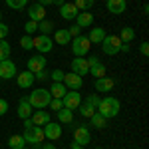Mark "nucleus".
Wrapping results in <instances>:
<instances>
[{"mask_svg":"<svg viewBox=\"0 0 149 149\" xmlns=\"http://www.w3.org/2000/svg\"><path fill=\"white\" fill-rule=\"evenodd\" d=\"M10 44L6 40H0V60H8L10 58Z\"/></svg>","mask_w":149,"mask_h":149,"instance_id":"nucleus-30","label":"nucleus"},{"mask_svg":"<svg viewBox=\"0 0 149 149\" xmlns=\"http://www.w3.org/2000/svg\"><path fill=\"white\" fill-rule=\"evenodd\" d=\"M62 103H64V107L66 109H78L80 107V103H81V95H80V92L78 90H68L66 92V95L62 97Z\"/></svg>","mask_w":149,"mask_h":149,"instance_id":"nucleus-6","label":"nucleus"},{"mask_svg":"<svg viewBox=\"0 0 149 149\" xmlns=\"http://www.w3.org/2000/svg\"><path fill=\"white\" fill-rule=\"evenodd\" d=\"M44 137L52 139V141L62 137V127H60V123H52V121L46 123V125H44Z\"/></svg>","mask_w":149,"mask_h":149,"instance_id":"nucleus-14","label":"nucleus"},{"mask_svg":"<svg viewBox=\"0 0 149 149\" xmlns=\"http://www.w3.org/2000/svg\"><path fill=\"white\" fill-rule=\"evenodd\" d=\"M32 111H34V107L30 105V102H28L26 97H22L20 103H18V117H20V119H28V117L32 115Z\"/></svg>","mask_w":149,"mask_h":149,"instance_id":"nucleus-18","label":"nucleus"},{"mask_svg":"<svg viewBox=\"0 0 149 149\" xmlns=\"http://www.w3.org/2000/svg\"><path fill=\"white\" fill-rule=\"evenodd\" d=\"M58 113V119L62 121V123H74V111L72 109H66V107H62Z\"/></svg>","mask_w":149,"mask_h":149,"instance_id":"nucleus-24","label":"nucleus"},{"mask_svg":"<svg viewBox=\"0 0 149 149\" xmlns=\"http://www.w3.org/2000/svg\"><path fill=\"white\" fill-rule=\"evenodd\" d=\"M90 119H92V125L95 127V129H103V127L107 125V123H105L107 119H105V117H103L102 113H97V111H95V113H93L92 117H90Z\"/></svg>","mask_w":149,"mask_h":149,"instance_id":"nucleus-26","label":"nucleus"},{"mask_svg":"<svg viewBox=\"0 0 149 149\" xmlns=\"http://www.w3.org/2000/svg\"><path fill=\"white\" fill-rule=\"evenodd\" d=\"M24 30H26V34H32V32H36V30H38V22H34V20L26 22V26H24Z\"/></svg>","mask_w":149,"mask_h":149,"instance_id":"nucleus-38","label":"nucleus"},{"mask_svg":"<svg viewBox=\"0 0 149 149\" xmlns=\"http://www.w3.org/2000/svg\"><path fill=\"white\" fill-rule=\"evenodd\" d=\"M72 72L78 74V76H86V74L90 72V64H88V60H84V58H76V60H72Z\"/></svg>","mask_w":149,"mask_h":149,"instance_id":"nucleus-15","label":"nucleus"},{"mask_svg":"<svg viewBox=\"0 0 149 149\" xmlns=\"http://www.w3.org/2000/svg\"><path fill=\"white\" fill-rule=\"evenodd\" d=\"M133 38H135V32H133V28H121V36H119V40H121L123 44H129Z\"/></svg>","mask_w":149,"mask_h":149,"instance_id":"nucleus-29","label":"nucleus"},{"mask_svg":"<svg viewBox=\"0 0 149 149\" xmlns=\"http://www.w3.org/2000/svg\"><path fill=\"white\" fill-rule=\"evenodd\" d=\"M38 30H42V34L48 36L50 32H52V30H54V24L50 22V20H46V18H44L42 22H38Z\"/></svg>","mask_w":149,"mask_h":149,"instance_id":"nucleus-32","label":"nucleus"},{"mask_svg":"<svg viewBox=\"0 0 149 149\" xmlns=\"http://www.w3.org/2000/svg\"><path fill=\"white\" fill-rule=\"evenodd\" d=\"M46 78H50V74H48L46 70H42V72H38V74H34V80H40V81H44Z\"/></svg>","mask_w":149,"mask_h":149,"instance_id":"nucleus-41","label":"nucleus"},{"mask_svg":"<svg viewBox=\"0 0 149 149\" xmlns=\"http://www.w3.org/2000/svg\"><path fill=\"white\" fill-rule=\"evenodd\" d=\"M90 74H92V76H95V80H97V78H103V76H105V66L100 62V64H95V66H92V68H90Z\"/></svg>","mask_w":149,"mask_h":149,"instance_id":"nucleus-31","label":"nucleus"},{"mask_svg":"<svg viewBox=\"0 0 149 149\" xmlns=\"http://www.w3.org/2000/svg\"><path fill=\"white\" fill-rule=\"evenodd\" d=\"M125 8H127L125 0H107V10L111 14H121V12H125Z\"/></svg>","mask_w":149,"mask_h":149,"instance_id":"nucleus-21","label":"nucleus"},{"mask_svg":"<svg viewBox=\"0 0 149 149\" xmlns=\"http://www.w3.org/2000/svg\"><path fill=\"white\" fill-rule=\"evenodd\" d=\"M119 100H115V97H103L97 103V113H102L105 119H109V117H115V115L119 113Z\"/></svg>","mask_w":149,"mask_h":149,"instance_id":"nucleus-1","label":"nucleus"},{"mask_svg":"<svg viewBox=\"0 0 149 149\" xmlns=\"http://www.w3.org/2000/svg\"><path fill=\"white\" fill-rule=\"evenodd\" d=\"M54 4H56V6H62V4H64V0H54Z\"/></svg>","mask_w":149,"mask_h":149,"instance_id":"nucleus-49","label":"nucleus"},{"mask_svg":"<svg viewBox=\"0 0 149 149\" xmlns=\"http://www.w3.org/2000/svg\"><path fill=\"white\" fill-rule=\"evenodd\" d=\"M42 149H56V147H54V143H46V145H42Z\"/></svg>","mask_w":149,"mask_h":149,"instance_id":"nucleus-47","label":"nucleus"},{"mask_svg":"<svg viewBox=\"0 0 149 149\" xmlns=\"http://www.w3.org/2000/svg\"><path fill=\"white\" fill-rule=\"evenodd\" d=\"M76 24H78L80 28H88V26H92V24H93V14H92V12H78V16H76Z\"/></svg>","mask_w":149,"mask_h":149,"instance_id":"nucleus-19","label":"nucleus"},{"mask_svg":"<svg viewBox=\"0 0 149 149\" xmlns=\"http://www.w3.org/2000/svg\"><path fill=\"white\" fill-rule=\"evenodd\" d=\"M30 121H32V125H46V123H50V113L48 111H44V109H38L36 113L30 115Z\"/></svg>","mask_w":149,"mask_h":149,"instance_id":"nucleus-17","label":"nucleus"},{"mask_svg":"<svg viewBox=\"0 0 149 149\" xmlns=\"http://www.w3.org/2000/svg\"><path fill=\"white\" fill-rule=\"evenodd\" d=\"M52 100V95L48 90L44 88H40V90H34V92L30 93V97H28V102L32 107H38V109H42V107H48V103Z\"/></svg>","mask_w":149,"mask_h":149,"instance_id":"nucleus-2","label":"nucleus"},{"mask_svg":"<svg viewBox=\"0 0 149 149\" xmlns=\"http://www.w3.org/2000/svg\"><path fill=\"white\" fill-rule=\"evenodd\" d=\"M70 149H84V145H78V143H72V147Z\"/></svg>","mask_w":149,"mask_h":149,"instance_id":"nucleus-48","label":"nucleus"},{"mask_svg":"<svg viewBox=\"0 0 149 149\" xmlns=\"http://www.w3.org/2000/svg\"><path fill=\"white\" fill-rule=\"evenodd\" d=\"M8 32H10V28H8L6 24H2V22H0V40H4V38L8 36Z\"/></svg>","mask_w":149,"mask_h":149,"instance_id":"nucleus-40","label":"nucleus"},{"mask_svg":"<svg viewBox=\"0 0 149 149\" xmlns=\"http://www.w3.org/2000/svg\"><path fill=\"white\" fill-rule=\"evenodd\" d=\"M28 16H30V20H34V22H42V20L46 18V8L36 2V4H32V6L28 8Z\"/></svg>","mask_w":149,"mask_h":149,"instance_id":"nucleus-13","label":"nucleus"},{"mask_svg":"<svg viewBox=\"0 0 149 149\" xmlns=\"http://www.w3.org/2000/svg\"><path fill=\"white\" fill-rule=\"evenodd\" d=\"M16 81H18V86L20 88H30L32 84H34V74L32 72H28V70H24V72H20V74H16Z\"/></svg>","mask_w":149,"mask_h":149,"instance_id":"nucleus-16","label":"nucleus"},{"mask_svg":"<svg viewBox=\"0 0 149 149\" xmlns=\"http://www.w3.org/2000/svg\"><path fill=\"white\" fill-rule=\"evenodd\" d=\"M72 2H74V0H72Z\"/></svg>","mask_w":149,"mask_h":149,"instance_id":"nucleus-52","label":"nucleus"},{"mask_svg":"<svg viewBox=\"0 0 149 149\" xmlns=\"http://www.w3.org/2000/svg\"><path fill=\"white\" fill-rule=\"evenodd\" d=\"M100 100H102V97H100V95H97V93H92V95H88V97H86V105H90V107H93V109H97V103H100Z\"/></svg>","mask_w":149,"mask_h":149,"instance_id":"nucleus-34","label":"nucleus"},{"mask_svg":"<svg viewBox=\"0 0 149 149\" xmlns=\"http://www.w3.org/2000/svg\"><path fill=\"white\" fill-rule=\"evenodd\" d=\"M62 84H64L68 90H80L81 86H84V80H81V76L74 74V72H70V74H64Z\"/></svg>","mask_w":149,"mask_h":149,"instance_id":"nucleus-10","label":"nucleus"},{"mask_svg":"<svg viewBox=\"0 0 149 149\" xmlns=\"http://www.w3.org/2000/svg\"><path fill=\"white\" fill-rule=\"evenodd\" d=\"M6 111H8V102L0 97V115H4Z\"/></svg>","mask_w":149,"mask_h":149,"instance_id":"nucleus-43","label":"nucleus"},{"mask_svg":"<svg viewBox=\"0 0 149 149\" xmlns=\"http://www.w3.org/2000/svg\"><path fill=\"white\" fill-rule=\"evenodd\" d=\"M74 4L80 12H90L93 6V0H74Z\"/></svg>","mask_w":149,"mask_h":149,"instance_id":"nucleus-28","label":"nucleus"},{"mask_svg":"<svg viewBox=\"0 0 149 149\" xmlns=\"http://www.w3.org/2000/svg\"><path fill=\"white\" fill-rule=\"evenodd\" d=\"M6 4L10 8H14V10H22V8H26L28 0H6Z\"/></svg>","mask_w":149,"mask_h":149,"instance_id":"nucleus-35","label":"nucleus"},{"mask_svg":"<svg viewBox=\"0 0 149 149\" xmlns=\"http://www.w3.org/2000/svg\"><path fill=\"white\" fill-rule=\"evenodd\" d=\"M22 137H24L26 143H34V145H40V143H42V139H46V137H44V129H42L40 125L24 127Z\"/></svg>","mask_w":149,"mask_h":149,"instance_id":"nucleus-3","label":"nucleus"},{"mask_svg":"<svg viewBox=\"0 0 149 149\" xmlns=\"http://www.w3.org/2000/svg\"><path fill=\"white\" fill-rule=\"evenodd\" d=\"M80 30H81V28L78 26V24H76V26H72V28L68 30V34L72 36V38H76V36H80Z\"/></svg>","mask_w":149,"mask_h":149,"instance_id":"nucleus-42","label":"nucleus"},{"mask_svg":"<svg viewBox=\"0 0 149 149\" xmlns=\"http://www.w3.org/2000/svg\"><path fill=\"white\" fill-rule=\"evenodd\" d=\"M119 48H121V40H119V36H105L102 42V50L103 54H107V56H115L117 52H119Z\"/></svg>","mask_w":149,"mask_h":149,"instance_id":"nucleus-4","label":"nucleus"},{"mask_svg":"<svg viewBox=\"0 0 149 149\" xmlns=\"http://www.w3.org/2000/svg\"><path fill=\"white\" fill-rule=\"evenodd\" d=\"M38 4H42V6H48V4H54V0H38Z\"/></svg>","mask_w":149,"mask_h":149,"instance_id":"nucleus-46","label":"nucleus"},{"mask_svg":"<svg viewBox=\"0 0 149 149\" xmlns=\"http://www.w3.org/2000/svg\"><path fill=\"white\" fill-rule=\"evenodd\" d=\"M18 70H16V64L10 62V60H0V78L2 80H10V78H16Z\"/></svg>","mask_w":149,"mask_h":149,"instance_id":"nucleus-8","label":"nucleus"},{"mask_svg":"<svg viewBox=\"0 0 149 149\" xmlns=\"http://www.w3.org/2000/svg\"><path fill=\"white\" fill-rule=\"evenodd\" d=\"M34 40V48L40 52V54H48V52H52V48H54V40L50 38V36H38V38H32Z\"/></svg>","mask_w":149,"mask_h":149,"instance_id":"nucleus-7","label":"nucleus"},{"mask_svg":"<svg viewBox=\"0 0 149 149\" xmlns=\"http://www.w3.org/2000/svg\"><path fill=\"white\" fill-rule=\"evenodd\" d=\"M24 145H26V141H24L22 135H12V137L8 139V147L10 149H22Z\"/></svg>","mask_w":149,"mask_h":149,"instance_id":"nucleus-27","label":"nucleus"},{"mask_svg":"<svg viewBox=\"0 0 149 149\" xmlns=\"http://www.w3.org/2000/svg\"><path fill=\"white\" fill-rule=\"evenodd\" d=\"M42 70H46V58H44V54L32 56L30 60H28V72L38 74V72H42Z\"/></svg>","mask_w":149,"mask_h":149,"instance_id":"nucleus-11","label":"nucleus"},{"mask_svg":"<svg viewBox=\"0 0 149 149\" xmlns=\"http://www.w3.org/2000/svg\"><path fill=\"white\" fill-rule=\"evenodd\" d=\"M0 20H2V12H0Z\"/></svg>","mask_w":149,"mask_h":149,"instance_id":"nucleus-50","label":"nucleus"},{"mask_svg":"<svg viewBox=\"0 0 149 149\" xmlns=\"http://www.w3.org/2000/svg\"><path fill=\"white\" fill-rule=\"evenodd\" d=\"M78 111H80L81 117H92V115L95 113V109H93V107H90V105H86V103H80Z\"/></svg>","mask_w":149,"mask_h":149,"instance_id":"nucleus-33","label":"nucleus"},{"mask_svg":"<svg viewBox=\"0 0 149 149\" xmlns=\"http://www.w3.org/2000/svg\"><path fill=\"white\" fill-rule=\"evenodd\" d=\"M78 8H76V4L74 2H64L62 6H60V14H62V18L64 20H76V16H78Z\"/></svg>","mask_w":149,"mask_h":149,"instance_id":"nucleus-12","label":"nucleus"},{"mask_svg":"<svg viewBox=\"0 0 149 149\" xmlns=\"http://www.w3.org/2000/svg\"><path fill=\"white\" fill-rule=\"evenodd\" d=\"M88 64H90V68H92V66H95V64H100V58H97V56H92L90 60H88Z\"/></svg>","mask_w":149,"mask_h":149,"instance_id":"nucleus-45","label":"nucleus"},{"mask_svg":"<svg viewBox=\"0 0 149 149\" xmlns=\"http://www.w3.org/2000/svg\"><path fill=\"white\" fill-rule=\"evenodd\" d=\"M72 36L68 34V30H56L54 32V42L56 44H70Z\"/></svg>","mask_w":149,"mask_h":149,"instance_id":"nucleus-25","label":"nucleus"},{"mask_svg":"<svg viewBox=\"0 0 149 149\" xmlns=\"http://www.w3.org/2000/svg\"><path fill=\"white\" fill-rule=\"evenodd\" d=\"M90 139H92V135H90V129L86 125H78L74 129V143H78V145H88Z\"/></svg>","mask_w":149,"mask_h":149,"instance_id":"nucleus-9","label":"nucleus"},{"mask_svg":"<svg viewBox=\"0 0 149 149\" xmlns=\"http://www.w3.org/2000/svg\"><path fill=\"white\" fill-rule=\"evenodd\" d=\"M48 107H52L54 111H60V109L64 107V103H62V100H58V97H52L50 103H48Z\"/></svg>","mask_w":149,"mask_h":149,"instance_id":"nucleus-37","label":"nucleus"},{"mask_svg":"<svg viewBox=\"0 0 149 149\" xmlns=\"http://www.w3.org/2000/svg\"><path fill=\"white\" fill-rule=\"evenodd\" d=\"M90 40L88 36H76L74 38V44H72V50H74V56L76 58H84L88 52H90Z\"/></svg>","mask_w":149,"mask_h":149,"instance_id":"nucleus-5","label":"nucleus"},{"mask_svg":"<svg viewBox=\"0 0 149 149\" xmlns=\"http://www.w3.org/2000/svg\"><path fill=\"white\" fill-rule=\"evenodd\" d=\"M105 36H107V34H105L103 28H92V30H90V36H88V40H90V44H102Z\"/></svg>","mask_w":149,"mask_h":149,"instance_id":"nucleus-23","label":"nucleus"},{"mask_svg":"<svg viewBox=\"0 0 149 149\" xmlns=\"http://www.w3.org/2000/svg\"><path fill=\"white\" fill-rule=\"evenodd\" d=\"M50 78H52L54 81H62L64 80V72H62V70H54V72L50 74Z\"/></svg>","mask_w":149,"mask_h":149,"instance_id":"nucleus-39","label":"nucleus"},{"mask_svg":"<svg viewBox=\"0 0 149 149\" xmlns=\"http://www.w3.org/2000/svg\"><path fill=\"white\" fill-rule=\"evenodd\" d=\"M139 50H141V54H143V56H147V54H149V42H143Z\"/></svg>","mask_w":149,"mask_h":149,"instance_id":"nucleus-44","label":"nucleus"},{"mask_svg":"<svg viewBox=\"0 0 149 149\" xmlns=\"http://www.w3.org/2000/svg\"><path fill=\"white\" fill-rule=\"evenodd\" d=\"M48 92H50V95H52V97H58V100H62V97L66 95V92H68V88H66L62 81H54V84H52V88H50Z\"/></svg>","mask_w":149,"mask_h":149,"instance_id":"nucleus-22","label":"nucleus"},{"mask_svg":"<svg viewBox=\"0 0 149 149\" xmlns=\"http://www.w3.org/2000/svg\"><path fill=\"white\" fill-rule=\"evenodd\" d=\"M22 149H24V147H22Z\"/></svg>","mask_w":149,"mask_h":149,"instance_id":"nucleus-53","label":"nucleus"},{"mask_svg":"<svg viewBox=\"0 0 149 149\" xmlns=\"http://www.w3.org/2000/svg\"><path fill=\"white\" fill-rule=\"evenodd\" d=\"M113 86H115L113 80H111V78H105V76L95 80V90H97V92H111Z\"/></svg>","mask_w":149,"mask_h":149,"instance_id":"nucleus-20","label":"nucleus"},{"mask_svg":"<svg viewBox=\"0 0 149 149\" xmlns=\"http://www.w3.org/2000/svg\"><path fill=\"white\" fill-rule=\"evenodd\" d=\"M95 149H102V147H95Z\"/></svg>","mask_w":149,"mask_h":149,"instance_id":"nucleus-51","label":"nucleus"},{"mask_svg":"<svg viewBox=\"0 0 149 149\" xmlns=\"http://www.w3.org/2000/svg\"><path fill=\"white\" fill-rule=\"evenodd\" d=\"M20 46H22L24 50H32V48H34V40H32L30 36H22V38H20Z\"/></svg>","mask_w":149,"mask_h":149,"instance_id":"nucleus-36","label":"nucleus"}]
</instances>
